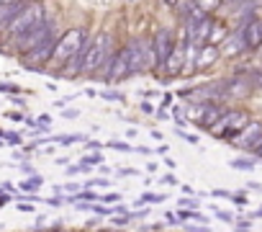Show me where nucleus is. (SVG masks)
<instances>
[{
    "instance_id": "nucleus-1",
    "label": "nucleus",
    "mask_w": 262,
    "mask_h": 232,
    "mask_svg": "<svg viewBox=\"0 0 262 232\" xmlns=\"http://www.w3.org/2000/svg\"><path fill=\"white\" fill-rule=\"evenodd\" d=\"M111 54H113V36H111L108 31H103V34H98L95 39L88 42L80 75H98L100 67L105 65V60H108Z\"/></svg>"
},
{
    "instance_id": "nucleus-2",
    "label": "nucleus",
    "mask_w": 262,
    "mask_h": 232,
    "mask_svg": "<svg viewBox=\"0 0 262 232\" xmlns=\"http://www.w3.org/2000/svg\"><path fill=\"white\" fill-rule=\"evenodd\" d=\"M85 39H88V36H85V29H70L67 34H62V36L57 39V47H54V54H52L49 65H54V67L62 70V65L70 60V54H72L77 47H82Z\"/></svg>"
},
{
    "instance_id": "nucleus-3",
    "label": "nucleus",
    "mask_w": 262,
    "mask_h": 232,
    "mask_svg": "<svg viewBox=\"0 0 262 232\" xmlns=\"http://www.w3.org/2000/svg\"><path fill=\"white\" fill-rule=\"evenodd\" d=\"M41 18H44V8H41V3H39V0H29V6H26V8H24V11L8 24V26H6L3 34H8V36L16 39V36H21L26 29H31L34 24H39Z\"/></svg>"
},
{
    "instance_id": "nucleus-4",
    "label": "nucleus",
    "mask_w": 262,
    "mask_h": 232,
    "mask_svg": "<svg viewBox=\"0 0 262 232\" xmlns=\"http://www.w3.org/2000/svg\"><path fill=\"white\" fill-rule=\"evenodd\" d=\"M57 31H52L44 42H39L34 49H29L26 54H21V62L26 65V67H31V70H44L47 65H49V60H52V54H54V47H57Z\"/></svg>"
},
{
    "instance_id": "nucleus-5",
    "label": "nucleus",
    "mask_w": 262,
    "mask_h": 232,
    "mask_svg": "<svg viewBox=\"0 0 262 232\" xmlns=\"http://www.w3.org/2000/svg\"><path fill=\"white\" fill-rule=\"evenodd\" d=\"M249 122V116L247 113H242V111H229V113H221L219 119H216V124L211 127V132L221 140H234L236 137V132L244 127Z\"/></svg>"
},
{
    "instance_id": "nucleus-6",
    "label": "nucleus",
    "mask_w": 262,
    "mask_h": 232,
    "mask_svg": "<svg viewBox=\"0 0 262 232\" xmlns=\"http://www.w3.org/2000/svg\"><path fill=\"white\" fill-rule=\"evenodd\" d=\"M52 31H54V24H52V21H47V18H41L39 24H34L31 29H26L21 36H16V49H18L21 54H26V52H29V49H34L39 42H44Z\"/></svg>"
},
{
    "instance_id": "nucleus-7",
    "label": "nucleus",
    "mask_w": 262,
    "mask_h": 232,
    "mask_svg": "<svg viewBox=\"0 0 262 232\" xmlns=\"http://www.w3.org/2000/svg\"><path fill=\"white\" fill-rule=\"evenodd\" d=\"M259 137H262V124H257V122H247L239 132H236V137L231 140L236 147H242V150H252L257 142H259Z\"/></svg>"
},
{
    "instance_id": "nucleus-8",
    "label": "nucleus",
    "mask_w": 262,
    "mask_h": 232,
    "mask_svg": "<svg viewBox=\"0 0 262 232\" xmlns=\"http://www.w3.org/2000/svg\"><path fill=\"white\" fill-rule=\"evenodd\" d=\"M131 75V49L128 44L113 54V67H111V80H123Z\"/></svg>"
},
{
    "instance_id": "nucleus-9",
    "label": "nucleus",
    "mask_w": 262,
    "mask_h": 232,
    "mask_svg": "<svg viewBox=\"0 0 262 232\" xmlns=\"http://www.w3.org/2000/svg\"><path fill=\"white\" fill-rule=\"evenodd\" d=\"M252 90H254V83L249 75H236L226 80V98H247L252 95Z\"/></svg>"
},
{
    "instance_id": "nucleus-10",
    "label": "nucleus",
    "mask_w": 262,
    "mask_h": 232,
    "mask_svg": "<svg viewBox=\"0 0 262 232\" xmlns=\"http://www.w3.org/2000/svg\"><path fill=\"white\" fill-rule=\"evenodd\" d=\"M172 47H175V42H172V31H167V29L157 31V36H155V52H157V70H160V67H165V62H167V57H170Z\"/></svg>"
},
{
    "instance_id": "nucleus-11",
    "label": "nucleus",
    "mask_w": 262,
    "mask_h": 232,
    "mask_svg": "<svg viewBox=\"0 0 262 232\" xmlns=\"http://www.w3.org/2000/svg\"><path fill=\"white\" fill-rule=\"evenodd\" d=\"M185 57H188V42L175 44V47H172V52H170V57H167V62H165L167 75H178V72L185 67Z\"/></svg>"
},
{
    "instance_id": "nucleus-12",
    "label": "nucleus",
    "mask_w": 262,
    "mask_h": 232,
    "mask_svg": "<svg viewBox=\"0 0 262 232\" xmlns=\"http://www.w3.org/2000/svg\"><path fill=\"white\" fill-rule=\"evenodd\" d=\"M128 49H131V75H134V72H144L147 70L144 39H131L128 42Z\"/></svg>"
},
{
    "instance_id": "nucleus-13",
    "label": "nucleus",
    "mask_w": 262,
    "mask_h": 232,
    "mask_svg": "<svg viewBox=\"0 0 262 232\" xmlns=\"http://www.w3.org/2000/svg\"><path fill=\"white\" fill-rule=\"evenodd\" d=\"M29 6V0H13V3H0V34L6 31V26Z\"/></svg>"
},
{
    "instance_id": "nucleus-14",
    "label": "nucleus",
    "mask_w": 262,
    "mask_h": 232,
    "mask_svg": "<svg viewBox=\"0 0 262 232\" xmlns=\"http://www.w3.org/2000/svg\"><path fill=\"white\" fill-rule=\"evenodd\" d=\"M242 34H244L247 49H259V47H262V21H259V18H252V21L242 29Z\"/></svg>"
},
{
    "instance_id": "nucleus-15",
    "label": "nucleus",
    "mask_w": 262,
    "mask_h": 232,
    "mask_svg": "<svg viewBox=\"0 0 262 232\" xmlns=\"http://www.w3.org/2000/svg\"><path fill=\"white\" fill-rule=\"evenodd\" d=\"M221 52H224L226 57H234V54L249 52V49H247V44H244V34H242V31H236L234 36L224 39V42H221Z\"/></svg>"
},
{
    "instance_id": "nucleus-16",
    "label": "nucleus",
    "mask_w": 262,
    "mask_h": 232,
    "mask_svg": "<svg viewBox=\"0 0 262 232\" xmlns=\"http://www.w3.org/2000/svg\"><path fill=\"white\" fill-rule=\"evenodd\" d=\"M219 60V47L216 44H203L201 52H198V60H195V70H203L208 65H213Z\"/></svg>"
},
{
    "instance_id": "nucleus-17",
    "label": "nucleus",
    "mask_w": 262,
    "mask_h": 232,
    "mask_svg": "<svg viewBox=\"0 0 262 232\" xmlns=\"http://www.w3.org/2000/svg\"><path fill=\"white\" fill-rule=\"evenodd\" d=\"M221 116V111H219V106H213V103H206V111H203V116L195 122L198 127H203V129H211L213 124H216V119Z\"/></svg>"
},
{
    "instance_id": "nucleus-18",
    "label": "nucleus",
    "mask_w": 262,
    "mask_h": 232,
    "mask_svg": "<svg viewBox=\"0 0 262 232\" xmlns=\"http://www.w3.org/2000/svg\"><path fill=\"white\" fill-rule=\"evenodd\" d=\"M219 39H221V42L226 39L224 26H211V34H208V42H206V44H219Z\"/></svg>"
},
{
    "instance_id": "nucleus-19",
    "label": "nucleus",
    "mask_w": 262,
    "mask_h": 232,
    "mask_svg": "<svg viewBox=\"0 0 262 232\" xmlns=\"http://www.w3.org/2000/svg\"><path fill=\"white\" fill-rule=\"evenodd\" d=\"M77 199H80V201H88V204H90V201H98L100 196H98V194H93V191H85V194H77V196H72V199H67V201H77Z\"/></svg>"
},
{
    "instance_id": "nucleus-20",
    "label": "nucleus",
    "mask_w": 262,
    "mask_h": 232,
    "mask_svg": "<svg viewBox=\"0 0 262 232\" xmlns=\"http://www.w3.org/2000/svg\"><path fill=\"white\" fill-rule=\"evenodd\" d=\"M39 186H41V178H39V176H34V178H29V181L21 183L24 191H34V188H39Z\"/></svg>"
},
{
    "instance_id": "nucleus-21",
    "label": "nucleus",
    "mask_w": 262,
    "mask_h": 232,
    "mask_svg": "<svg viewBox=\"0 0 262 232\" xmlns=\"http://www.w3.org/2000/svg\"><path fill=\"white\" fill-rule=\"evenodd\" d=\"M162 199H165L162 194H160V196H157V194H144V196H142L139 201H147V204H160Z\"/></svg>"
},
{
    "instance_id": "nucleus-22",
    "label": "nucleus",
    "mask_w": 262,
    "mask_h": 232,
    "mask_svg": "<svg viewBox=\"0 0 262 232\" xmlns=\"http://www.w3.org/2000/svg\"><path fill=\"white\" fill-rule=\"evenodd\" d=\"M85 163H88V165H100L103 158H100V152H93V155H85Z\"/></svg>"
},
{
    "instance_id": "nucleus-23",
    "label": "nucleus",
    "mask_w": 262,
    "mask_h": 232,
    "mask_svg": "<svg viewBox=\"0 0 262 232\" xmlns=\"http://www.w3.org/2000/svg\"><path fill=\"white\" fill-rule=\"evenodd\" d=\"M121 196L118 194H105V196H100V201H105V204H116Z\"/></svg>"
},
{
    "instance_id": "nucleus-24",
    "label": "nucleus",
    "mask_w": 262,
    "mask_h": 232,
    "mask_svg": "<svg viewBox=\"0 0 262 232\" xmlns=\"http://www.w3.org/2000/svg\"><path fill=\"white\" fill-rule=\"evenodd\" d=\"M6 140H8L11 145H21V137H18L16 132H8V134H6Z\"/></svg>"
},
{
    "instance_id": "nucleus-25",
    "label": "nucleus",
    "mask_w": 262,
    "mask_h": 232,
    "mask_svg": "<svg viewBox=\"0 0 262 232\" xmlns=\"http://www.w3.org/2000/svg\"><path fill=\"white\" fill-rule=\"evenodd\" d=\"M249 78H252L254 88H262V70H259V72H254V75H249Z\"/></svg>"
},
{
    "instance_id": "nucleus-26",
    "label": "nucleus",
    "mask_w": 262,
    "mask_h": 232,
    "mask_svg": "<svg viewBox=\"0 0 262 232\" xmlns=\"http://www.w3.org/2000/svg\"><path fill=\"white\" fill-rule=\"evenodd\" d=\"M103 98H108V101H121V93H103Z\"/></svg>"
},
{
    "instance_id": "nucleus-27",
    "label": "nucleus",
    "mask_w": 262,
    "mask_h": 232,
    "mask_svg": "<svg viewBox=\"0 0 262 232\" xmlns=\"http://www.w3.org/2000/svg\"><path fill=\"white\" fill-rule=\"evenodd\" d=\"M234 168H252V163H247V160H234Z\"/></svg>"
},
{
    "instance_id": "nucleus-28",
    "label": "nucleus",
    "mask_w": 262,
    "mask_h": 232,
    "mask_svg": "<svg viewBox=\"0 0 262 232\" xmlns=\"http://www.w3.org/2000/svg\"><path fill=\"white\" fill-rule=\"evenodd\" d=\"M6 116H8V119H13V122H21V119H24V116L16 113V111H11V113H6Z\"/></svg>"
},
{
    "instance_id": "nucleus-29",
    "label": "nucleus",
    "mask_w": 262,
    "mask_h": 232,
    "mask_svg": "<svg viewBox=\"0 0 262 232\" xmlns=\"http://www.w3.org/2000/svg\"><path fill=\"white\" fill-rule=\"evenodd\" d=\"M118 173H121V176H137V170H131V168H121Z\"/></svg>"
},
{
    "instance_id": "nucleus-30",
    "label": "nucleus",
    "mask_w": 262,
    "mask_h": 232,
    "mask_svg": "<svg viewBox=\"0 0 262 232\" xmlns=\"http://www.w3.org/2000/svg\"><path fill=\"white\" fill-rule=\"evenodd\" d=\"M98 186H108V181H90V188H98Z\"/></svg>"
},
{
    "instance_id": "nucleus-31",
    "label": "nucleus",
    "mask_w": 262,
    "mask_h": 232,
    "mask_svg": "<svg viewBox=\"0 0 262 232\" xmlns=\"http://www.w3.org/2000/svg\"><path fill=\"white\" fill-rule=\"evenodd\" d=\"M128 219H131V217H116V219H113V224H126Z\"/></svg>"
},
{
    "instance_id": "nucleus-32",
    "label": "nucleus",
    "mask_w": 262,
    "mask_h": 232,
    "mask_svg": "<svg viewBox=\"0 0 262 232\" xmlns=\"http://www.w3.org/2000/svg\"><path fill=\"white\" fill-rule=\"evenodd\" d=\"M252 152H257V155H262V137H259V142L252 147Z\"/></svg>"
},
{
    "instance_id": "nucleus-33",
    "label": "nucleus",
    "mask_w": 262,
    "mask_h": 232,
    "mask_svg": "<svg viewBox=\"0 0 262 232\" xmlns=\"http://www.w3.org/2000/svg\"><path fill=\"white\" fill-rule=\"evenodd\" d=\"M165 3H167L170 8H178V6H180V0H165Z\"/></svg>"
},
{
    "instance_id": "nucleus-34",
    "label": "nucleus",
    "mask_w": 262,
    "mask_h": 232,
    "mask_svg": "<svg viewBox=\"0 0 262 232\" xmlns=\"http://www.w3.org/2000/svg\"><path fill=\"white\" fill-rule=\"evenodd\" d=\"M180 137H183V140H185V142H195V137H193V134H185V132H183V134H180Z\"/></svg>"
},
{
    "instance_id": "nucleus-35",
    "label": "nucleus",
    "mask_w": 262,
    "mask_h": 232,
    "mask_svg": "<svg viewBox=\"0 0 262 232\" xmlns=\"http://www.w3.org/2000/svg\"><path fill=\"white\" fill-rule=\"evenodd\" d=\"M0 3H13V0H0Z\"/></svg>"
},
{
    "instance_id": "nucleus-36",
    "label": "nucleus",
    "mask_w": 262,
    "mask_h": 232,
    "mask_svg": "<svg viewBox=\"0 0 262 232\" xmlns=\"http://www.w3.org/2000/svg\"><path fill=\"white\" fill-rule=\"evenodd\" d=\"M259 49H262V47H259Z\"/></svg>"
}]
</instances>
